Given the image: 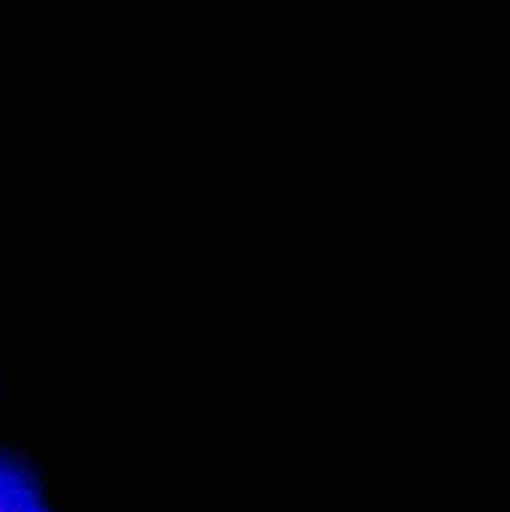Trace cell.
Segmentation results:
<instances>
[{
  "instance_id": "cell-1",
  "label": "cell",
  "mask_w": 510,
  "mask_h": 512,
  "mask_svg": "<svg viewBox=\"0 0 510 512\" xmlns=\"http://www.w3.org/2000/svg\"><path fill=\"white\" fill-rule=\"evenodd\" d=\"M48 510L43 483L13 453L0 450V512Z\"/></svg>"
}]
</instances>
